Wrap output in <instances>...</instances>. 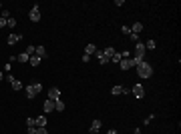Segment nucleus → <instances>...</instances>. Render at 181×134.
I'll return each mask as SVG.
<instances>
[{
	"mask_svg": "<svg viewBox=\"0 0 181 134\" xmlns=\"http://www.w3.org/2000/svg\"><path fill=\"white\" fill-rule=\"evenodd\" d=\"M137 74H139V78H151V76H153V68H151L149 62L143 60V62L137 66Z\"/></svg>",
	"mask_w": 181,
	"mask_h": 134,
	"instance_id": "nucleus-1",
	"label": "nucleus"
},
{
	"mask_svg": "<svg viewBox=\"0 0 181 134\" xmlns=\"http://www.w3.org/2000/svg\"><path fill=\"white\" fill-rule=\"evenodd\" d=\"M40 92H42V84H40V82H34V84H28V86H26V96H28V98H34V96L40 94Z\"/></svg>",
	"mask_w": 181,
	"mask_h": 134,
	"instance_id": "nucleus-2",
	"label": "nucleus"
},
{
	"mask_svg": "<svg viewBox=\"0 0 181 134\" xmlns=\"http://www.w3.org/2000/svg\"><path fill=\"white\" fill-rule=\"evenodd\" d=\"M28 18H30V22H38L40 20V6L38 4H32V10L28 14Z\"/></svg>",
	"mask_w": 181,
	"mask_h": 134,
	"instance_id": "nucleus-3",
	"label": "nucleus"
},
{
	"mask_svg": "<svg viewBox=\"0 0 181 134\" xmlns=\"http://www.w3.org/2000/svg\"><path fill=\"white\" fill-rule=\"evenodd\" d=\"M131 92L135 94L137 98H143V96H145V88H143V84H135V86L131 88Z\"/></svg>",
	"mask_w": 181,
	"mask_h": 134,
	"instance_id": "nucleus-4",
	"label": "nucleus"
},
{
	"mask_svg": "<svg viewBox=\"0 0 181 134\" xmlns=\"http://www.w3.org/2000/svg\"><path fill=\"white\" fill-rule=\"evenodd\" d=\"M6 80H8V82H10V86L14 90H16V92H18V90L22 88V84H20V82H18V80L14 78V76H12V74H6Z\"/></svg>",
	"mask_w": 181,
	"mask_h": 134,
	"instance_id": "nucleus-5",
	"label": "nucleus"
},
{
	"mask_svg": "<svg viewBox=\"0 0 181 134\" xmlns=\"http://www.w3.org/2000/svg\"><path fill=\"white\" fill-rule=\"evenodd\" d=\"M111 94H113V96H119V94H129V88H127V86H113Z\"/></svg>",
	"mask_w": 181,
	"mask_h": 134,
	"instance_id": "nucleus-6",
	"label": "nucleus"
},
{
	"mask_svg": "<svg viewBox=\"0 0 181 134\" xmlns=\"http://www.w3.org/2000/svg\"><path fill=\"white\" fill-rule=\"evenodd\" d=\"M58 98H60V90H58L57 86L48 90V100H58Z\"/></svg>",
	"mask_w": 181,
	"mask_h": 134,
	"instance_id": "nucleus-7",
	"label": "nucleus"
},
{
	"mask_svg": "<svg viewBox=\"0 0 181 134\" xmlns=\"http://www.w3.org/2000/svg\"><path fill=\"white\" fill-rule=\"evenodd\" d=\"M101 126H103V122H101V120H99V118H97V120H95V122L90 124L89 132H90V134H97V132H99V130H101Z\"/></svg>",
	"mask_w": 181,
	"mask_h": 134,
	"instance_id": "nucleus-8",
	"label": "nucleus"
},
{
	"mask_svg": "<svg viewBox=\"0 0 181 134\" xmlns=\"http://www.w3.org/2000/svg\"><path fill=\"white\" fill-rule=\"evenodd\" d=\"M42 108H45V112H46V114H50V112L55 110V100H48V98H46V100H45V104H42Z\"/></svg>",
	"mask_w": 181,
	"mask_h": 134,
	"instance_id": "nucleus-9",
	"label": "nucleus"
},
{
	"mask_svg": "<svg viewBox=\"0 0 181 134\" xmlns=\"http://www.w3.org/2000/svg\"><path fill=\"white\" fill-rule=\"evenodd\" d=\"M20 40H22V36H20V34H14L12 32L10 36H8V38H6V42H8V44H16V42H20Z\"/></svg>",
	"mask_w": 181,
	"mask_h": 134,
	"instance_id": "nucleus-10",
	"label": "nucleus"
},
{
	"mask_svg": "<svg viewBox=\"0 0 181 134\" xmlns=\"http://www.w3.org/2000/svg\"><path fill=\"white\" fill-rule=\"evenodd\" d=\"M95 54H97V58H99V64H101V66H105V64L109 62V58L105 56V52H103V50H97Z\"/></svg>",
	"mask_w": 181,
	"mask_h": 134,
	"instance_id": "nucleus-11",
	"label": "nucleus"
},
{
	"mask_svg": "<svg viewBox=\"0 0 181 134\" xmlns=\"http://www.w3.org/2000/svg\"><path fill=\"white\" fill-rule=\"evenodd\" d=\"M141 62H143V58H141V56H133V58H129V64H131V68H137Z\"/></svg>",
	"mask_w": 181,
	"mask_h": 134,
	"instance_id": "nucleus-12",
	"label": "nucleus"
},
{
	"mask_svg": "<svg viewBox=\"0 0 181 134\" xmlns=\"http://www.w3.org/2000/svg\"><path fill=\"white\" fill-rule=\"evenodd\" d=\"M143 54H145V44L137 42V46H135V56H141V58H143Z\"/></svg>",
	"mask_w": 181,
	"mask_h": 134,
	"instance_id": "nucleus-13",
	"label": "nucleus"
},
{
	"mask_svg": "<svg viewBox=\"0 0 181 134\" xmlns=\"http://www.w3.org/2000/svg\"><path fill=\"white\" fill-rule=\"evenodd\" d=\"M34 54L38 56V58H46V56H48V54H46V48H45V46H36V52H34Z\"/></svg>",
	"mask_w": 181,
	"mask_h": 134,
	"instance_id": "nucleus-14",
	"label": "nucleus"
},
{
	"mask_svg": "<svg viewBox=\"0 0 181 134\" xmlns=\"http://www.w3.org/2000/svg\"><path fill=\"white\" fill-rule=\"evenodd\" d=\"M28 60H30V56L26 54V52H22V54H18V56H16V62H20V64H26Z\"/></svg>",
	"mask_w": 181,
	"mask_h": 134,
	"instance_id": "nucleus-15",
	"label": "nucleus"
},
{
	"mask_svg": "<svg viewBox=\"0 0 181 134\" xmlns=\"http://www.w3.org/2000/svg\"><path fill=\"white\" fill-rule=\"evenodd\" d=\"M131 32H135V34H139L141 30H143V22H133V26L129 28Z\"/></svg>",
	"mask_w": 181,
	"mask_h": 134,
	"instance_id": "nucleus-16",
	"label": "nucleus"
},
{
	"mask_svg": "<svg viewBox=\"0 0 181 134\" xmlns=\"http://www.w3.org/2000/svg\"><path fill=\"white\" fill-rule=\"evenodd\" d=\"M95 52H97V46H95V44H87V46H85V54H95Z\"/></svg>",
	"mask_w": 181,
	"mask_h": 134,
	"instance_id": "nucleus-17",
	"label": "nucleus"
},
{
	"mask_svg": "<svg viewBox=\"0 0 181 134\" xmlns=\"http://www.w3.org/2000/svg\"><path fill=\"white\" fill-rule=\"evenodd\" d=\"M55 110H57V112H62V110H65V102L60 100V98H58V100H55Z\"/></svg>",
	"mask_w": 181,
	"mask_h": 134,
	"instance_id": "nucleus-18",
	"label": "nucleus"
},
{
	"mask_svg": "<svg viewBox=\"0 0 181 134\" xmlns=\"http://www.w3.org/2000/svg\"><path fill=\"white\" fill-rule=\"evenodd\" d=\"M103 52H105V56H107V58L111 60V58H113V54H115V48H113V46H109V48H105Z\"/></svg>",
	"mask_w": 181,
	"mask_h": 134,
	"instance_id": "nucleus-19",
	"label": "nucleus"
},
{
	"mask_svg": "<svg viewBox=\"0 0 181 134\" xmlns=\"http://www.w3.org/2000/svg\"><path fill=\"white\" fill-rule=\"evenodd\" d=\"M36 126H46V116H36Z\"/></svg>",
	"mask_w": 181,
	"mask_h": 134,
	"instance_id": "nucleus-20",
	"label": "nucleus"
},
{
	"mask_svg": "<svg viewBox=\"0 0 181 134\" xmlns=\"http://www.w3.org/2000/svg\"><path fill=\"white\" fill-rule=\"evenodd\" d=\"M119 66H121V70H129V68H131V64H129V60H125V58H121Z\"/></svg>",
	"mask_w": 181,
	"mask_h": 134,
	"instance_id": "nucleus-21",
	"label": "nucleus"
},
{
	"mask_svg": "<svg viewBox=\"0 0 181 134\" xmlns=\"http://www.w3.org/2000/svg\"><path fill=\"white\" fill-rule=\"evenodd\" d=\"M40 60H42V58H38V56L34 54V56H30V60H28V62H30L32 66H38V64H40Z\"/></svg>",
	"mask_w": 181,
	"mask_h": 134,
	"instance_id": "nucleus-22",
	"label": "nucleus"
},
{
	"mask_svg": "<svg viewBox=\"0 0 181 134\" xmlns=\"http://www.w3.org/2000/svg\"><path fill=\"white\" fill-rule=\"evenodd\" d=\"M6 26H8V28H16V18H14V16H10V18L6 20Z\"/></svg>",
	"mask_w": 181,
	"mask_h": 134,
	"instance_id": "nucleus-23",
	"label": "nucleus"
},
{
	"mask_svg": "<svg viewBox=\"0 0 181 134\" xmlns=\"http://www.w3.org/2000/svg\"><path fill=\"white\" fill-rule=\"evenodd\" d=\"M147 50H155V46H157V42H155V40H153V38H151V40H147Z\"/></svg>",
	"mask_w": 181,
	"mask_h": 134,
	"instance_id": "nucleus-24",
	"label": "nucleus"
},
{
	"mask_svg": "<svg viewBox=\"0 0 181 134\" xmlns=\"http://www.w3.org/2000/svg\"><path fill=\"white\" fill-rule=\"evenodd\" d=\"M24 52H26L28 56H34V52H36V46H32V44H30L28 48H26V50H24Z\"/></svg>",
	"mask_w": 181,
	"mask_h": 134,
	"instance_id": "nucleus-25",
	"label": "nucleus"
},
{
	"mask_svg": "<svg viewBox=\"0 0 181 134\" xmlns=\"http://www.w3.org/2000/svg\"><path fill=\"white\" fill-rule=\"evenodd\" d=\"M129 40H133V42H139V34H135V32H129Z\"/></svg>",
	"mask_w": 181,
	"mask_h": 134,
	"instance_id": "nucleus-26",
	"label": "nucleus"
},
{
	"mask_svg": "<svg viewBox=\"0 0 181 134\" xmlns=\"http://www.w3.org/2000/svg\"><path fill=\"white\" fill-rule=\"evenodd\" d=\"M0 16H2V18H6V20H8V18H10L12 14H10V10H2V12H0Z\"/></svg>",
	"mask_w": 181,
	"mask_h": 134,
	"instance_id": "nucleus-27",
	"label": "nucleus"
},
{
	"mask_svg": "<svg viewBox=\"0 0 181 134\" xmlns=\"http://www.w3.org/2000/svg\"><path fill=\"white\" fill-rule=\"evenodd\" d=\"M111 60H113V62H117V64H119V62H121V54H119V52H115V54H113V58H111Z\"/></svg>",
	"mask_w": 181,
	"mask_h": 134,
	"instance_id": "nucleus-28",
	"label": "nucleus"
},
{
	"mask_svg": "<svg viewBox=\"0 0 181 134\" xmlns=\"http://www.w3.org/2000/svg\"><path fill=\"white\" fill-rule=\"evenodd\" d=\"M153 118H155V114H149L147 118H145V120H143V124H145V126H147V124L151 122V120H153Z\"/></svg>",
	"mask_w": 181,
	"mask_h": 134,
	"instance_id": "nucleus-29",
	"label": "nucleus"
},
{
	"mask_svg": "<svg viewBox=\"0 0 181 134\" xmlns=\"http://www.w3.org/2000/svg\"><path fill=\"white\" fill-rule=\"evenodd\" d=\"M26 124H28V126H36V120H34V118H26Z\"/></svg>",
	"mask_w": 181,
	"mask_h": 134,
	"instance_id": "nucleus-30",
	"label": "nucleus"
},
{
	"mask_svg": "<svg viewBox=\"0 0 181 134\" xmlns=\"http://www.w3.org/2000/svg\"><path fill=\"white\" fill-rule=\"evenodd\" d=\"M4 26H6V18H2V16H0V28H4Z\"/></svg>",
	"mask_w": 181,
	"mask_h": 134,
	"instance_id": "nucleus-31",
	"label": "nucleus"
},
{
	"mask_svg": "<svg viewBox=\"0 0 181 134\" xmlns=\"http://www.w3.org/2000/svg\"><path fill=\"white\" fill-rule=\"evenodd\" d=\"M10 68H12L10 62H6V64H4V70H6V72H10Z\"/></svg>",
	"mask_w": 181,
	"mask_h": 134,
	"instance_id": "nucleus-32",
	"label": "nucleus"
},
{
	"mask_svg": "<svg viewBox=\"0 0 181 134\" xmlns=\"http://www.w3.org/2000/svg\"><path fill=\"white\" fill-rule=\"evenodd\" d=\"M107 134H119V132H117L115 128H111V130H107Z\"/></svg>",
	"mask_w": 181,
	"mask_h": 134,
	"instance_id": "nucleus-33",
	"label": "nucleus"
},
{
	"mask_svg": "<svg viewBox=\"0 0 181 134\" xmlns=\"http://www.w3.org/2000/svg\"><path fill=\"white\" fill-rule=\"evenodd\" d=\"M2 80H4V74H2V72H0V82H2Z\"/></svg>",
	"mask_w": 181,
	"mask_h": 134,
	"instance_id": "nucleus-34",
	"label": "nucleus"
},
{
	"mask_svg": "<svg viewBox=\"0 0 181 134\" xmlns=\"http://www.w3.org/2000/svg\"><path fill=\"white\" fill-rule=\"evenodd\" d=\"M0 12H2V4H0Z\"/></svg>",
	"mask_w": 181,
	"mask_h": 134,
	"instance_id": "nucleus-35",
	"label": "nucleus"
}]
</instances>
